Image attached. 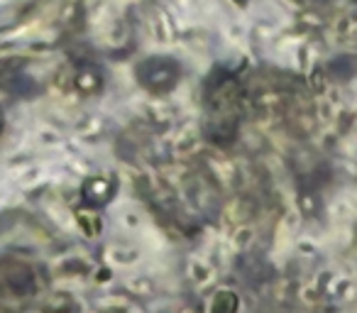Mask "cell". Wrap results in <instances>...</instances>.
Returning a JSON list of instances; mask_svg holds the SVG:
<instances>
[{"instance_id":"1","label":"cell","mask_w":357,"mask_h":313,"mask_svg":"<svg viewBox=\"0 0 357 313\" xmlns=\"http://www.w3.org/2000/svg\"><path fill=\"white\" fill-rule=\"evenodd\" d=\"M37 293V274L27 262L15 257L0 259V311L20 313Z\"/></svg>"},{"instance_id":"2","label":"cell","mask_w":357,"mask_h":313,"mask_svg":"<svg viewBox=\"0 0 357 313\" xmlns=\"http://www.w3.org/2000/svg\"><path fill=\"white\" fill-rule=\"evenodd\" d=\"M181 66L169 56H149L137 66V79L152 93H169L178 84Z\"/></svg>"},{"instance_id":"3","label":"cell","mask_w":357,"mask_h":313,"mask_svg":"<svg viewBox=\"0 0 357 313\" xmlns=\"http://www.w3.org/2000/svg\"><path fill=\"white\" fill-rule=\"evenodd\" d=\"M84 194L91 204H103V201H108L110 194H113V181L96 176V179H91L89 184L84 186Z\"/></svg>"},{"instance_id":"4","label":"cell","mask_w":357,"mask_h":313,"mask_svg":"<svg viewBox=\"0 0 357 313\" xmlns=\"http://www.w3.org/2000/svg\"><path fill=\"white\" fill-rule=\"evenodd\" d=\"M76 84H79L81 91H86V93H93V91L100 89V71L93 69V66H86L84 71L79 74V79H76Z\"/></svg>"},{"instance_id":"5","label":"cell","mask_w":357,"mask_h":313,"mask_svg":"<svg viewBox=\"0 0 357 313\" xmlns=\"http://www.w3.org/2000/svg\"><path fill=\"white\" fill-rule=\"evenodd\" d=\"M0 123H3V120H0Z\"/></svg>"}]
</instances>
